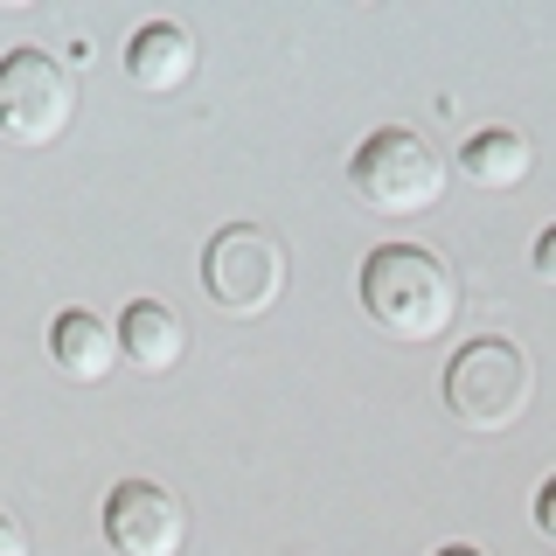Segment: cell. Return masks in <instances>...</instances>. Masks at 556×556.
<instances>
[{
  "mask_svg": "<svg viewBox=\"0 0 556 556\" xmlns=\"http://www.w3.org/2000/svg\"><path fill=\"white\" fill-rule=\"evenodd\" d=\"M118 355H126L139 376H167V369H181V355H188V327H181V313H174L167 300H132L126 313H118Z\"/></svg>",
  "mask_w": 556,
  "mask_h": 556,
  "instance_id": "ba28073f",
  "label": "cell"
},
{
  "mask_svg": "<svg viewBox=\"0 0 556 556\" xmlns=\"http://www.w3.org/2000/svg\"><path fill=\"white\" fill-rule=\"evenodd\" d=\"M70 112H77V84L49 49H8L0 56V139L49 147V139H63Z\"/></svg>",
  "mask_w": 556,
  "mask_h": 556,
  "instance_id": "5b68a950",
  "label": "cell"
},
{
  "mask_svg": "<svg viewBox=\"0 0 556 556\" xmlns=\"http://www.w3.org/2000/svg\"><path fill=\"white\" fill-rule=\"evenodd\" d=\"M0 556H28V535H22V521L8 508H0Z\"/></svg>",
  "mask_w": 556,
  "mask_h": 556,
  "instance_id": "4fadbf2b",
  "label": "cell"
},
{
  "mask_svg": "<svg viewBox=\"0 0 556 556\" xmlns=\"http://www.w3.org/2000/svg\"><path fill=\"white\" fill-rule=\"evenodd\" d=\"M529 396H535V369H529V355L501 334L466 341L459 355L445 362V410L459 417L466 431H480V439L521 425V417H529Z\"/></svg>",
  "mask_w": 556,
  "mask_h": 556,
  "instance_id": "7a4b0ae2",
  "label": "cell"
},
{
  "mask_svg": "<svg viewBox=\"0 0 556 556\" xmlns=\"http://www.w3.org/2000/svg\"><path fill=\"white\" fill-rule=\"evenodd\" d=\"M535 535H543V543L556 549V473L535 486Z\"/></svg>",
  "mask_w": 556,
  "mask_h": 556,
  "instance_id": "8fae6325",
  "label": "cell"
},
{
  "mask_svg": "<svg viewBox=\"0 0 556 556\" xmlns=\"http://www.w3.org/2000/svg\"><path fill=\"white\" fill-rule=\"evenodd\" d=\"M49 355L70 382H104L118 369V327H104L91 306H63L49 320Z\"/></svg>",
  "mask_w": 556,
  "mask_h": 556,
  "instance_id": "9c48e42d",
  "label": "cell"
},
{
  "mask_svg": "<svg viewBox=\"0 0 556 556\" xmlns=\"http://www.w3.org/2000/svg\"><path fill=\"white\" fill-rule=\"evenodd\" d=\"M195 70H202V42H195L181 22H147V28H132V42H126V77H132L147 98L188 91V84H195Z\"/></svg>",
  "mask_w": 556,
  "mask_h": 556,
  "instance_id": "52a82bcc",
  "label": "cell"
},
{
  "mask_svg": "<svg viewBox=\"0 0 556 556\" xmlns=\"http://www.w3.org/2000/svg\"><path fill=\"white\" fill-rule=\"evenodd\" d=\"M104 543H112V556H181L188 508L161 480H118L104 494Z\"/></svg>",
  "mask_w": 556,
  "mask_h": 556,
  "instance_id": "8992f818",
  "label": "cell"
},
{
  "mask_svg": "<svg viewBox=\"0 0 556 556\" xmlns=\"http://www.w3.org/2000/svg\"><path fill=\"white\" fill-rule=\"evenodd\" d=\"M362 313L396 341H439L459 320V278L425 243H376L362 257Z\"/></svg>",
  "mask_w": 556,
  "mask_h": 556,
  "instance_id": "6da1fadb",
  "label": "cell"
},
{
  "mask_svg": "<svg viewBox=\"0 0 556 556\" xmlns=\"http://www.w3.org/2000/svg\"><path fill=\"white\" fill-rule=\"evenodd\" d=\"M439 556H486V549H480V543H445Z\"/></svg>",
  "mask_w": 556,
  "mask_h": 556,
  "instance_id": "5bb4252c",
  "label": "cell"
},
{
  "mask_svg": "<svg viewBox=\"0 0 556 556\" xmlns=\"http://www.w3.org/2000/svg\"><path fill=\"white\" fill-rule=\"evenodd\" d=\"M529 265H535V278H543V286H556V223L543 237H535V251H529Z\"/></svg>",
  "mask_w": 556,
  "mask_h": 556,
  "instance_id": "7c38bea8",
  "label": "cell"
},
{
  "mask_svg": "<svg viewBox=\"0 0 556 556\" xmlns=\"http://www.w3.org/2000/svg\"><path fill=\"white\" fill-rule=\"evenodd\" d=\"M529 167H535V147L515 126H480L459 147V174L473 188H521V181H529Z\"/></svg>",
  "mask_w": 556,
  "mask_h": 556,
  "instance_id": "30bf717a",
  "label": "cell"
},
{
  "mask_svg": "<svg viewBox=\"0 0 556 556\" xmlns=\"http://www.w3.org/2000/svg\"><path fill=\"white\" fill-rule=\"evenodd\" d=\"M202 286L230 320H257V313H271L278 292H286V251H278V237L257 230V223H223V230L202 243Z\"/></svg>",
  "mask_w": 556,
  "mask_h": 556,
  "instance_id": "277c9868",
  "label": "cell"
},
{
  "mask_svg": "<svg viewBox=\"0 0 556 556\" xmlns=\"http://www.w3.org/2000/svg\"><path fill=\"white\" fill-rule=\"evenodd\" d=\"M445 174L452 167L439 161V147H431L425 132L382 126V132H369L355 147V161H348V188H355L376 216H425V208L445 195Z\"/></svg>",
  "mask_w": 556,
  "mask_h": 556,
  "instance_id": "3957f363",
  "label": "cell"
}]
</instances>
